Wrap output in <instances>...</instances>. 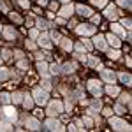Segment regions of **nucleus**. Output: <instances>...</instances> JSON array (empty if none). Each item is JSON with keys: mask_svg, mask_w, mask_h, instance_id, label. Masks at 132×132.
<instances>
[{"mask_svg": "<svg viewBox=\"0 0 132 132\" xmlns=\"http://www.w3.org/2000/svg\"><path fill=\"white\" fill-rule=\"evenodd\" d=\"M0 130H12L9 122H0Z\"/></svg>", "mask_w": 132, "mask_h": 132, "instance_id": "nucleus-33", "label": "nucleus"}, {"mask_svg": "<svg viewBox=\"0 0 132 132\" xmlns=\"http://www.w3.org/2000/svg\"><path fill=\"white\" fill-rule=\"evenodd\" d=\"M97 32V28L93 27V25H78V28H76V34H79V35H93Z\"/></svg>", "mask_w": 132, "mask_h": 132, "instance_id": "nucleus-4", "label": "nucleus"}, {"mask_svg": "<svg viewBox=\"0 0 132 132\" xmlns=\"http://www.w3.org/2000/svg\"><path fill=\"white\" fill-rule=\"evenodd\" d=\"M39 5H42V7L48 5V0H39Z\"/></svg>", "mask_w": 132, "mask_h": 132, "instance_id": "nucleus-51", "label": "nucleus"}, {"mask_svg": "<svg viewBox=\"0 0 132 132\" xmlns=\"http://www.w3.org/2000/svg\"><path fill=\"white\" fill-rule=\"evenodd\" d=\"M60 2H63V4H69V2H71V0H60Z\"/></svg>", "mask_w": 132, "mask_h": 132, "instance_id": "nucleus-53", "label": "nucleus"}, {"mask_svg": "<svg viewBox=\"0 0 132 132\" xmlns=\"http://www.w3.org/2000/svg\"><path fill=\"white\" fill-rule=\"evenodd\" d=\"M48 130H65V127L62 125L58 120H53V118H50L48 122H46V125H44Z\"/></svg>", "mask_w": 132, "mask_h": 132, "instance_id": "nucleus-8", "label": "nucleus"}, {"mask_svg": "<svg viewBox=\"0 0 132 132\" xmlns=\"http://www.w3.org/2000/svg\"><path fill=\"white\" fill-rule=\"evenodd\" d=\"M101 76H102V79H104L106 83H109V85L116 81V74H114L113 71H109V69H104V71H101Z\"/></svg>", "mask_w": 132, "mask_h": 132, "instance_id": "nucleus-10", "label": "nucleus"}, {"mask_svg": "<svg viewBox=\"0 0 132 132\" xmlns=\"http://www.w3.org/2000/svg\"><path fill=\"white\" fill-rule=\"evenodd\" d=\"M113 32L116 34V35H120V37H125V32H123V27L122 25H118V23H113Z\"/></svg>", "mask_w": 132, "mask_h": 132, "instance_id": "nucleus-20", "label": "nucleus"}, {"mask_svg": "<svg viewBox=\"0 0 132 132\" xmlns=\"http://www.w3.org/2000/svg\"><path fill=\"white\" fill-rule=\"evenodd\" d=\"M104 14H106V18H108V20L113 21V20H116V18H118V14H120V12H118V9H116L114 5H106Z\"/></svg>", "mask_w": 132, "mask_h": 132, "instance_id": "nucleus-9", "label": "nucleus"}, {"mask_svg": "<svg viewBox=\"0 0 132 132\" xmlns=\"http://www.w3.org/2000/svg\"><path fill=\"white\" fill-rule=\"evenodd\" d=\"M42 86H44V90H46V92L50 90V88H51V83H50V79H46V81L42 83Z\"/></svg>", "mask_w": 132, "mask_h": 132, "instance_id": "nucleus-43", "label": "nucleus"}, {"mask_svg": "<svg viewBox=\"0 0 132 132\" xmlns=\"http://www.w3.org/2000/svg\"><path fill=\"white\" fill-rule=\"evenodd\" d=\"M120 97H122V99H120L122 102H125V104H129V106H130V95H129V93H122Z\"/></svg>", "mask_w": 132, "mask_h": 132, "instance_id": "nucleus-34", "label": "nucleus"}, {"mask_svg": "<svg viewBox=\"0 0 132 132\" xmlns=\"http://www.w3.org/2000/svg\"><path fill=\"white\" fill-rule=\"evenodd\" d=\"M118 5H122V7H127V9H130V0H118Z\"/></svg>", "mask_w": 132, "mask_h": 132, "instance_id": "nucleus-37", "label": "nucleus"}, {"mask_svg": "<svg viewBox=\"0 0 132 132\" xmlns=\"http://www.w3.org/2000/svg\"><path fill=\"white\" fill-rule=\"evenodd\" d=\"M35 23H37V27H39L41 30H46V28H50V27H51V23H48L46 20H41V18L35 21Z\"/></svg>", "mask_w": 132, "mask_h": 132, "instance_id": "nucleus-24", "label": "nucleus"}, {"mask_svg": "<svg viewBox=\"0 0 132 132\" xmlns=\"http://www.w3.org/2000/svg\"><path fill=\"white\" fill-rule=\"evenodd\" d=\"M93 48H97V50H101V51H106L108 50V42H106V37L104 35H95L93 37Z\"/></svg>", "mask_w": 132, "mask_h": 132, "instance_id": "nucleus-6", "label": "nucleus"}, {"mask_svg": "<svg viewBox=\"0 0 132 132\" xmlns=\"http://www.w3.org/2000/svg\"><path fill=\"white\" fill-rule=\"evenodd\" d=\"M32 99L35 101V104H39V106H44V104H48V99H50V95H48V92L42 90V88H35V90H34V95H32Z\"/></svg>", "mask_w": 132, "mask_h": 132, "instance_id": "nucleus-1", "label": "nucleus"}, {"mask_svg": "<svg viewBox=\"0 0 132 132\" xmlns=\"http://www.w3.org/2000/svg\"><path fill=\"white\" fill-rule=\"evenodd\" d=\"M83 123H85L86 127H92V125H93V122H92L90 116H85V118H83Z\"/></svg>", "mask_w": 132, "mask_h": 132, "instance_id": "nucleus-39", "label": "nucleus"}, {"mask_svg": "<svg viewBox=\"0 0 132 132\" xmlns=\"http://www.w3.org/2000/svg\"><path fill=\"white\" fill-rule=\"evenodd\" d=\"M21 97H23V93H21V92H14V93L11 95V101L14 102V104H20V102H21Z\"/></svg>", "mask_w": 132, "mask_h": 132, "instance_id": "nucleus-25", "label": "nucleus"}, {"mask_svg": "<svg viewBox=\"0 0 132 132\" xmlns=\"http://www.w3.org/2000/svg\"><path fill=\"white\" fill-rule=\"evenodd\" d=\"M114 109H116L118 114H123V113H125V108H123L122 104H116V106H114Z\"/></svg>", "mask_w": 132, "mask_h": 132, "instance_id": "nucleus-38", "label": "nucleus"}, {"mask_svg": "<svg viewBox=\"0 0 132 132\" xmlns=\"http://www.w3.org/2000/svg\"><path fill=\"white\" fill-rule=\"evenodd\" d=\"M74 69H76V65H74V63H63V65H62V72H65V74L74 72Z\"/></svg>", "mask_w": 132, "mask_h": 132, "instance_id": "nucleus-23", "label": "nucleus"}, {"mask_svg": "<svg viewBox=\"0 0 132 132\" xmlns=\"http://www.w3.org/2000/svg\"><path fill=\"white\" fill-rule=\"evenodd\" d=\"M50 39H51V41H55V42H56V44H58V42H60V39H62V37H60V34H58V32H56V30H51V32H50Z\"/></svg>", "mask_w": 132, "mask_h": 132, "instance_id": "nucleus-28", "label": "nucleus"}, {"mask_svg": "<svg viewBox=\"0 0 132 132\" xmlns=\"http://www.w3.org/2000/svg\"><path fill=\"white\" fill-rule=\"evenodd\" d=\"M2 55H4V56H2L4 60H9V58H11V51L9 50H4V51H2Z\"/></svg>", "mask_w": 132, "mask_h": 132, "instance_id": "nucleus-41", "label": "nucleus"}, {"mask_svg": "<svg viewBox=\"0 0 132 132\" xmlns=\"http://www.w3.org/2000/svg\"><path fill=\"white\" fill-rule=\"evenodd\" d=\"M27 129H28V130H39L41 125L37 122V118H28V120H27Z\"/></svg>", "mask_w": 132, "mask_h": 132, "instance_id": "nucleus-15", "label": "nucleus"}, {"mask_svg": "<svg viewBox=\"0 0 132 132\" xmlns=\"http://www.w3.org/2000/svg\"><path fill=\"white\" fill-rule=\"evenodd\" d=\"M23 9H30V0H18Z\"/></svg>", "mask_w": 132, "mask_h": 132, "instance_id": "nucleus-36", "label": "nucleus"}, {"mask_svg": "<svg viewBox=\"0 0 132 132\" xmlns=\"http://www.w3.org/2000/svg\"><path fill=\"white\" fill-rule=\"evenodd\" d=\"M72 12H74V5L72 4H65L60 11H58V14H60V18H69Z\"/></svg>", "mask_w": 132, "mask_h": 132, "instance_id": "nucleus-11", "label": "nucleus"}, {"mask_svg": "<svg viewBox=\"0 0 132 132\" xmlns=\"http://www.w3.org/2000/svg\"><path fill=\"white\" fill-rule=\"evenodd\" d=\"M109 125L113 127V130H130V125L127 122H123L122 118H116V116H113L111 120H109Z\"/></svg>", "mask_w": 132, "mask_h": 132, "instance_id": "nucleus-2", "label": "nucleus"}, {"mask_svg": "<svg viewBox=\"0 0 132 132\" xmlns=\"http://www.w3.org/2000/svg\"><path fill=\"white\" fill-rule=\"evenodd\" d=\"M108 56H109L111 60H116V58H120V51H118V50L109 51V53H108Z\"/></svg>", "mask_w": 132, "mask_h": 132, "instance_id": "nucleus-32", "label": "nucleus"}, {"mask_svg": "<svg viewBox=\"0 0 132 132\" xmlns=\"http://www.w3.org/2000/svg\"><path fill=\"white\" fill-rule=\"evenodd\" d=\"M37 71L41 72L42 76H48V72H50V67H48V63H44V62H37Z\"/></svg>", "mask_w": 132, "mask_h": 132, "instance_id": "nucleus-18", "label": "nucleus"}, {"mask_svg": "<svg viewBox=\"0 0 132 132\" xmlns=\"http://www.w3.org/2000/svg\"><path fill=\"white\" fill-rule=\"evenodd\" d=\"M65 108H67V109H71V108H72V104H71V101H67V102H65Z\"/></svg>", "mask_w": 132, "mask_h": 132, "instance_id": "nucleus-52", "label": "nucleus"}, {"mask_svg": "<svg viewBox=\"0 0 132 132\" xmlns=\"http://www.w3.org/2000/svg\"><path fill=\"white\" fill-rule=\"evenodd\" d=\"M18 67H20V69H27V67H28V62H25V60H18Z\"/></svg>", "mask_w": 132, "mask_h": 132, "instance_id": "nucleus-40", "label": "nucleus"}, {"mask_svg": "<svg viewBox=\"0 0 132 132\" xmlns=\"http://www.w3.org/2000/svg\"><path fill=\"white\" fill-rule=\"evenodd\" d=\"M23 99H25V101H23V106H25L27 109H32V108H34V101H32V95L25 93V95H23Z\"/></svg>", "mask_w": 132, "mask_h": 132, "instance_id": "nucleus-19", "label": "nucleus"}, {"mask_svg": "<svg viewBox=\"0 0 132 132\" xmlns=\"http://www.w3.org/2000/svg\"><path fill=\"white\" fill-rule=\"evenodd\" d=\"M14 58H16V60H21V58H23V53H21V51H14Z\"/></svg>", "mask_w": 132, "mask_h": 132, "instance_id": "nucleus-45", "label": "nucleus"}, {"mask_svg": "<svg viewBox=\"0 0 132 132\" xmlns=\"http://www.w3.org/2000/svg\"><path fill=\"white\" fill-rule=\"evenodd\" d=\"M104 114H106V116H111V114H113V111L109 109V108H106V109H104Z\"/></svg>", "mask_w": 132, "mask_h": 132, "instance_id": "nucleus-50", "label": "nucleus"}, {"mask_svg": "<svg viewBox=\"0 0 132 132\" xmlns=\"http://www.w3.org/2000/svg\"><path fill=\"white\" fill-rule=\"evenodd\" d=\"M106 92H108V93H109L111 97H114V95H118V93H120V88H118V86H114V85L111 83V85H108Z\"/></svg>", "mask_w": 132, "mask_h": 132, "instance_id": "nucleus-21", "label": "nucleus"}, {"mask_svg": "<svg viewBox=\"0 0 132 132\" xmlns=\"http://www.w3.org/2000/svg\"><path fill=\"white\" fill-rule=\"evenodd\" d=\"M118 78H120L125 85H130V74H127V72H120V74H118Z\"/></svg>", "mask_w": 132, "mask_h": 132, "instance_id": "nucleus-27", "label": "nucleus"}, {"mask_svg": "<svg viewBox=\"0 0 132 132\" xmlns=\"http://www.w3.org/2000/svg\"><path fill=\"white\" fill-rule=\"evenodd\" d=\"M83 46H85L86 50H92V48H93V46H92V44H90V41H86V39L83 41Z\"/></svg>", "mask_w": 132, "mask_h": 132, "instance_id": "nucleus-46", "label": "nucleus"}, {"mask_svg": "<svg viewBox=\"0 0 132 132\" xmlns=\"http://www.w3.org/2000/svg\"><path fill=\"white\" fill-rule=\"evenodd\" d=\"M0 11H2V12H7V5H5L2 0H0Z\"/></svg>", "mask_w": 132, "mask_h": 132, "instance_id": "nucleus-47", "label": "nucleus"}, {"mask_svg": "<svg viewBox=\"0 0 132 132\" xmlns=\"http://www.w3.org/2000/svg\"><path fill=\"white\" fill-rule=\"evenodd\" d=\"M46 113H48L50 116H56V114L63 113V104H62L60 101H53V102H50V106H48Z\"/></svg>", "mask_w": 132, "mask_h": 132, "instance_id": "nucleus-3", "label": "nucleus"}, {"mask_svg": "<svg viewBox=\"0 0 132 132\" xmlns=\"http://www.w3.org/2000/svg\"><path fill=\"white\" fill-rule=\"evenodd\" d=\"M2 113H4V116H5L9 122H16V118H18V113H16V109H14L12 106H9V104H5V106L2 108Z\"/></svg>", "mask_w": 132, "mask_h": 132, "instance_id": "nucleus-5", "label": "nucleus"}, {"mask_svg": "<svg viewBox=\"0 0 132 132\" xmlns=\"http://www.w3.org/2000/svg\"><path fill=\"white\" fill-rule=\"evenodd\" d=\"M37 42H39V46L41 48H46V50H51V39L44 34V35H39L37 37Z\"/></svg>", "mask_w": 132, "mask_h": 132, "instance_id": "nucleus-12", "label": "nucleus"}, {"mask_svg": "<svg viewBox=\"0 0 132 132\" xmlns=\"http://www.w3.org/2000/svg\"><path fill=\"white\" fill-rule=\"evenodd\" d=\"M86 63L90 65V67H95V69H101L102 63L99 62V58H95V56H86Z\"/></svg>", "mask_w": 132, "mask_h": 132, "instance_id": "nucleus-17", "label": "nucleus"}, {"mask_svg": "<svg viewBox=\"0 0 132 132\" xmlns=\"http://www.w3.org/2000/svg\"><path fill=\"white\" fill-rule=\"evenodd\" d=\"M122 25L127 27V30H130V20H122Z\"/></svg>", "mask_w": 132, "mask_h": 132, "instance_id": "nucleus-44", "label": "nucleus"}, {"mask_svg": "<svg viewBox=\"0 0 132 132\" xmlns=\"http://www.w3.org/2000/svg\"><path fill=\"white\" fill-rule=\"evenodd\" d=\"M92 4L97 5V7H106L108 5V0H92Z\"/></svg>", "mask_w": 132, "mask_h": 132, "instance_id": "nucleus-31", "label": "nucleus"}, {"mask_svg": "<svg viewBox=\"0 0 132 132\" xmlns=\"http://www.w3.org/2000/svg\"><path fill=\"white\" fill-rule=\"evenodd\" d=\"M76 11H78L81 16H85V18H90L92 14H93L90 7H85V5H76Z\"/></svg>", "mask_w": 132, "mask_h": 132, "instance_id": "nucleus-16", "label": "nucleus"}, {"mask_svg": "<svg viewBox=\"0 0 132 132\" xmlns=\"http://www.w3.org/2000/svg\"><path fill=\"white\" fill-rule=\"evenodd\" d=\"M50 72L51 74H58V72H62V65H58V63H51L50 65Z\"/></svg>", "mask_w": 132, "mask_h": 132, "instance_id": "nucleus-29", "label": "nucleus"}, {"mask_svg": "<svg viewBox=\"0 0 132 132\" xmlns=\"http://www.w3.org/2000/svg\"><path fill=\"white\" fill-rule=\"evenodd\" d=\"M0 102L5 106V104H9L11 102V95L9 93H0Z\"/></svg>", "mask_w": 132, "mask_h": 132, "instance_id": "nucleus-30", "label": "nucleus"}, {"mask_svg": "<svg viewBox=\"0 0 132 132\" xmlns=\"http://www.w3.org/2000/svg\"><path fill=\"white\" fill-rule=\"evenodd\" d=\"M11 76L9 69H5V67H0V81H4V79H7Z\"/></svg>", "mask_w": 132, "mask_h": 132, "instance_id": "nucleus-26", "label": "nucleus"}, {"mask_svg": "<svg viewBox=\"0 0 132 132\" xmlns=\"http://www.w3.org/2000/svg\"><path fill=\"white\" fill-rule=\"evenodd\" d=\"M2 34H4V37H5L7 41H14V39H16V32H14V28H11V27H4Z\"/></svg>", "mask_w": 132, "mask_h": 132, "instance_id": "nucleus-14", "label": "nucleus"}, {"mask_svg": "<svg viewBox=\"0 0 132 132\" xmlns=\"http://www.w3.org/2000/svg\"><path fill=\"white\" fill-rule=\"evenodd\" d=\"M106 41H108V44H109V46H113V48H116V50H118V48L122 46V42H120V39H118L116 35H113V34H108V35H106Z\"/></svg>", "mask_w": 132, "mask_h": 132, "instance_id": "nucleus-13", "label": "nucleus"}, {"mask_svg": "<svg viewBox=\"0 0 132 132\" xmlns=\"http://www.w3.org/2000/svg\"><path fill=\"white\" fill-rule=\"evenodd\" d=\"M92 23H101V18L99 16H92Z\"/></svg>", "mask_w": 132, "mask_h": 132, "instance_id": "nucleus-49", "label": "nucleus"}, {"mask_svg": "<svg viewBox=\"0 0 132 132\" xmlns=\"http://www.w3.org/2000/svg\"><path fill=\"white\" fill-rule=\"evenodd\" d=\"M88 90L92 92V95L93 97H101L102 95V88H101V83L99 81H88Z\"/></svg>", "mask_w": 132, "mask_h": 132, "instance_id": "nucleus-7", "label": "nucleus"}, {"mask_svg": "<svg viewBox=\"0 0 132 132\" xmlns=\"http://www.w3.org/2000/svg\"><path fill=\"white\" fill-rule=\"evenodd\" d=\"M27 48H28V50H35V44H34L32 41H28L27 42Z\"/></svg>", "mask_w": 132, "mask_h": 132, "instance_id": "nucleus-48", "label": "nucleus"}, {"mask_svg": "<svg viewBox=\"0 0 132 132\" xmlns=\"http://www.w3.org/2000/svg\"><path fill=\"white\" fill-rule=\"evenodd\" d=\"M9 18H11L12 21H14V23H21V21H23V20L20 18V16L16 14V12H11V14H9Z\"/></svg>", "mask_w": 132, "mask_h": 132, "instance_id": "nucleus-35", "label": "nucleus"}, {"mask_svg": "<svg viewBox=\"0 0 132 132\" xmlns=\"http://www.w3.org/2000/svg\"><path fill=\"white\" fill-rule=\"evenodd\" d=\"M30 37H32V39H37V37H39V32L35 30V28H32V30H30Z\"/></svg>", "mask_w": 132, "mask_h": 132, "instance_id": "nucleus-42", "label": "nucleus"}, {"mask_svg": "<svg viewBox=\"0 0 132 132\" xmlns=\"http://www.w3.org/2000/svg\"><path fill=\"white\" fill-rule=\"evenodd\" d=\"M58 44L62 46V50H65V51H71L72 50V42L69 41V39H60Z\"/></svg>", "mask_w": 132, "mask_h": 132, "instance_id": "nucleus-22", "label": "nucleus"}]
</instances>
